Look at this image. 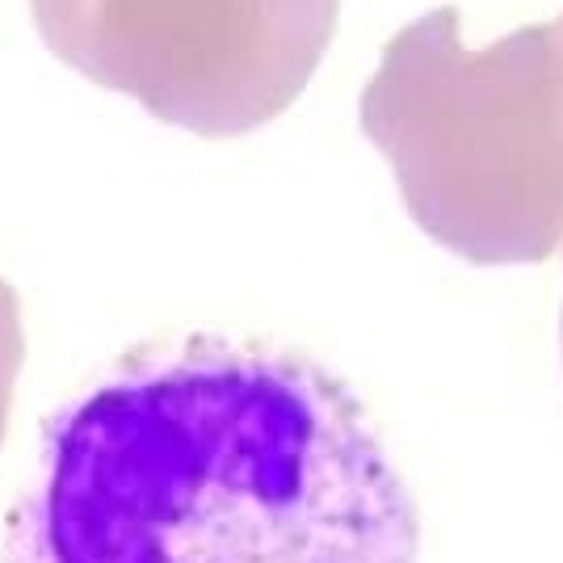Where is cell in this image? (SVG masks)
<instances>
[{
	"instance_id": "1",
	"label": "cell",
	"mask_w": 563,
	"mask_h": 563,
	"mask_svg": "<svg viewBox=\"0 0 563 563\" xmlns=\"http://www.w3.org/2000/svg\"><path fill=\"white\" fill-rule=\"evenodd\" d=\"M0 563H424V517L345 375L265 336L177 332L43 421Z\"/></svg>"
},
{
	"instance_id": "2",
	"label": "cell",
	"mask_w": 563,
	"mask_h": 563,
	"mask_svg": "<svg viewBox=\"0 0 563 563\" xmlns=\"http://www.w3.org/2000/svg\"><path fill=\"white\" fill-rule=\"evenodd\" d=\"M357 126L412 223L467 265H542L563 249V25L475 47L459 4L383 43Z\"/></svg>"
},
{
	"instance_id": "3",
	"label": "cell",
	"mask_w": 563,
	"mask_h": 563,
	"mask_svg": "<svg viewBox=\"0 0 563 563\" xmlns=\"http://www.w3.org/2000/svg\"><path fill=\"white\" fill-rule=\"evenodd\" d=\"M43 47L198 140L278 122L329 55L341 0H30Z\"/></svg>"
},
{
	"instance_id": "4",
	"label": "cell",
	"mask_w": 563,
	"mask_h": 563,
	"mask_svg": "<svg viewBox=\"0 0 563 563\" xmlns=\"http://www.w3.org/2000/svg\"><path fill=\"white\" fill-rule=\"evenodd\" d=\"M560 341H563V316H560Z\"/></svg>"
},
{
	"instance_id": "5",
	"label": "cell",
	"mask_w": 563,
	"mask_h": 563,
	"mask_svg": "<svg viewBox=\"0 0 563 563\" xmlns=\"http://www.w3.org/2000/svg\"><path fill=\"white\" fill-rule=\"evenodd\" d=\"M560 25H563V13H560Z\"/></svg>"
}]
</instances>
